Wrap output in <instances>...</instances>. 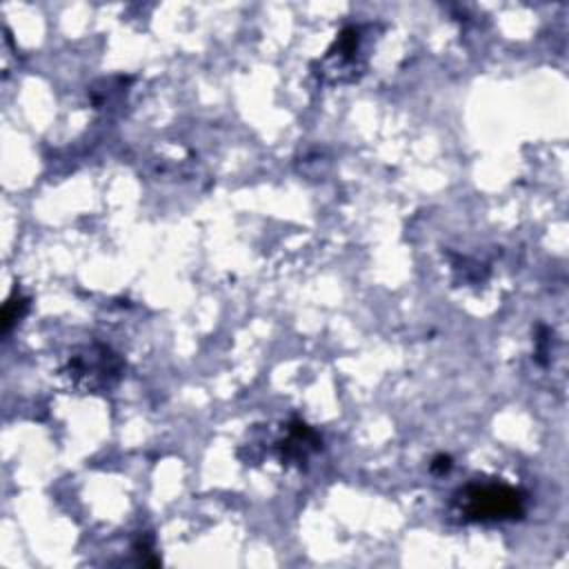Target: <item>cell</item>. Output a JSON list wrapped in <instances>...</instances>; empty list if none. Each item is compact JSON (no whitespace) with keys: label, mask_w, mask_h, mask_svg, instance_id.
<instances>
[{"label":"cell","mask_w":569,"mask_h":569,"mask_svg":"<svg viewBox=\"0 0 569 569\" xmlns=\"http://www.w3.org/2000/svg\"><path fill=\"white\" fill-rule=\"evenodd\" d=\"M460 511L471 520L516 518L522 511V500L507 485H471L460 496Z\"/></svg>","instance_id":"1"}]
</instances>
